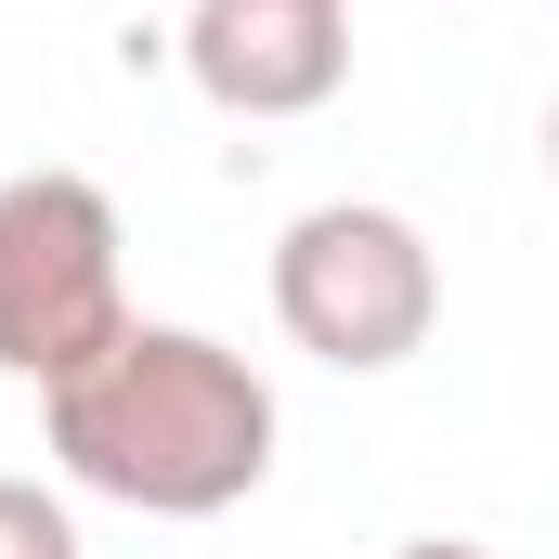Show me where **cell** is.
I'll return each instance as SVG.
<instances>
[{"label": "cell", "instance_id": "cell-2", "mask_svg": "<svg viewBox=\"0 0 559 559\" xmlns=\"http://www.w3.org/2000/svg\"><path fill=\"white\" fill-rule=\"evenodd\" d=\"M118 195L92 169H13L0 182V378L66 391L118 325H131V261H118Z\"/></svg>", "mask_w": 559, "mask_h": 559}, {"label": "cell", "instance_id": "cell-3", "mask_svg": "<svg viewBox=\"0 0 559 559\" xmlns=\"http://www.w3.org/2000/svg\"><path fill=\"white\" fill-rule=\"evenodd\" d=\"M274 325L338 378H391L442 325V261L404 209H365V195L299 209L274 235Z\"/></svg>", "mask_w": 559, "mask_h": 559}, {"label": "cell", "instance_id": "cell-1", "mask_svg": "<svg viewBox=\"0 0 559 559\" xmlns=\"http://www.w3.org/2000/svg\"><path fill=\"white\" fill-rule=\"evenodd\" d=\"M52 455L79 495L143 521H222L274 481V378L209 325H118L66 391H39Z\"/></svg>", "mask_w": 559, "mask_h": 559}, {"label": "cell", "instance_id": "cell-6", "mask_svg": "<svg viewBox=\"0 0 559 559\" xmlns=\"http://www.w3.org/2000/svg\"><path fill=\"white\" fill-rule=\"evenodd\" d=\"M391 559H495V547H455V534H417V547H391Z\"/></svg>", "mask_w": 559, "mask_h": 559}, {"label": "cell", "instance_id": "cell-5", "mask_svg": "<svg viewBox=\"0 0 559 559\" xmlns=\"http://www.w3.org/2000/svg\"><path fill=\"white\" fill-rule=\"evenodd\" d=\"M0 559H79L66 495H39V481H0Z\"/></svg>", "mask_w": 559, "mask_h": 559}, {"label": "cell", "instance_id": "cell-4", "mask_svg": "<svg viewBox=\"0 0 559 559\" xmlns=\"http://www.w3.org/2000/svg\"><path fill=\"white\" fill-rule=\"evenodd\" d=\"M182 79L222 118H312L352 79V0H195Z\"/></svg>", "mask_w": 559, "mask_h": 559}]
</instances>
